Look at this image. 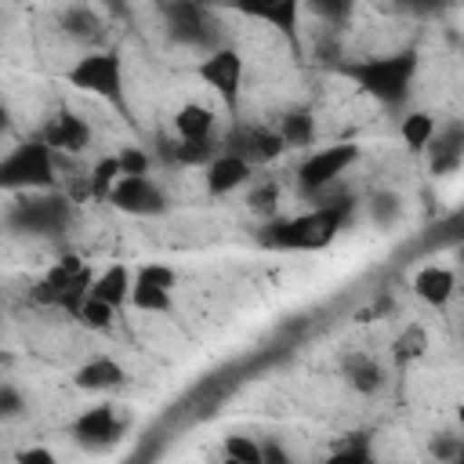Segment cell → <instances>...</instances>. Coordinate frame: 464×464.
Masks as SVG:
<instances>
[{"label":"cell","instance_id":"27","mask_svg":"<svg viewBox=\"0 0 464 464\" xmlns=\"http://www.w3.org/2000/svg\"><path fill=\"white\" fill-rule=\"evenodd\" d=\"M246 14L265 18V22H272V25H276V29H283V33H294V25H297V4H294V0H279V4L246 7Z\"/></svg>","mask_w":464,"mask_h":464},{"label":"cell","instance_id":"2","mask_svg":"<svg viewBox=\"0 0 464 464\" xmlns=\"http://www.w3.org/2000/svg\"><path fill=\"white\" fill-rule=\"evenodd\" d=\"M417 72V51H395V54H381V58H362L344 65V76L359 83V91H366L370 98H377L381 105H402L410 94Z\"/></svg>","mask_w":464,"mask_h":464},{"label":"cell","instance_id":"31","mask_svg":"<svg viewBox=\"0 0 464 464\" xmlns=\"http://www.w3.org/2000/svg\"><path fill=\"white\" fill-rule=\"evenodd\" d=\"M276 203H279V188H276V181H261V185L246 196V207H250L254 214H261V218H268V214L276 210Z\"/></svg>","mask_w":464,"mask_h":464},{"label":"cell","instance_id":"14","mask_svg":"<svg viewBox=\"0 0 464 464\" xmlns=\"http://www.w3.org/2000/svg\"><path fill=\"white\" fill-rule=\"evenodd\" d=\"M72 384L83 388V392H109V388L123 384V366H120L116 359H105V355L87 359V362L72 373Z\"/></svg>","mask_w":464,"mask_h":464},{"label":"cell","instance_id":"28","mask_svg":"<svg viewBox=\"0 0 464 464\" xmlns=\"http://www.w3.org/2000/svg\"><path fill=\"white\" fill-rule=\"evenodd\" d=\"M112 315H116V308H109L105 301H98V297H83V304L76 308V315L72 319H80V326H87V330H109L112 326Z\"/></svg>","mask_w":464,"mask_h":464},{"label":"cell","instance_id":"30","mask_svg":"<svg viewBox=\"0 0 464 464\" xmlns=\"http://www.w3.org/2000/svg\"><path fill=\"white\" fill-rule=\"evenodd\" d=\"M116 163H120V174L123 178H149V156L145 149H120L116 152Z\"/></svg>","mask_w":464,"mask_h":464},{"label":"cell","instance_id":"19","mask_svg":"<svg viewBox=\"0 0 464 464\" xmlns=\"http://www.w3.org/2000/svg\"><path fill=\"white\" fill-rule=\"evenodd\" d=\"M344 377H348V384H352L355 392H362V395H377V392L384 388V370H381V362L370 359V355H362V352H355V355L344 359Z\"/></svg>","mask_w":464,"mask_h":464},{"label":"cell","instance_id":"24","mask_svg":"<svg viewBox=\"0 0 464 464\" xmlns=\"http://www.w3.org/2000/svg\"><path fill=\"white\" fill-rule=\"evenodd\" d=\"M323 464H373V453H370V435L366 431H355L352 439L337 442V450L323 460Z\"/></svg>","mask_w":464,"mask_h":464},{"label":"cell","instance_id":"39","mask_svg":"<svg viewBox=\"0 0 464 464\" xmlns=\"http://www.w3.org/2000/svg\"><path fill=\"white\" fill-rule=\"evenodd\" d=\"M7 127H11V109H7V102L0 98V134H4Z\"/></svg>","mask_w":464,"mask_h":464},{"label":"cell","instance_id":"26","mask_svg":"<svg viewBox=\"0 0 464 464\" xmlns=\"http://www.w3.org/2000/svg\"><path fill=\"white\" fill-rule=\"evenodd\" d=\"M138 312H170V290H160V286H149V283H130V297H127Z\"/></svg>","mask_w":464,"mask_h":464},{"label":"cell","instance_id":"1","mask_svg":"<svg viewBox=\"0 0 464 464\" xmlns=\"http://www.w3.org/2000/svg\"><path fill=\"white\" fill-rule=\"evenodd\" d=\"M348 218H352V196L319 199V207H312L308 214L265 225L261 243L272 250H323L334 243V236L344 228Z\"/></svg>","mask_w":464,"mask_h":464},{"label":"cell","instance_id":"22","mask_svg":"<svg viewBox=\"0 0 464 464\" xmlns=\"http://www.w3.org/2000/svg\"><path fill=\"white\" fill-rule=\"evenodd\" d=\"M58 22H62V29H65L72 40H98V33H102V18H98L91 7H83V4L65 7V11L58 14Z\"/></svg>","mask_w":464,"mask_h":464},{"label":"cell","instance_id":"4","mask_svg":"<svg viewBox=\"0 0 464 464\" xmlns=\"http://www.w3.org/2000/svg\"><path fill=\"white\" fill-rule=\"evenodd\" d=\"M72 221V199L62 192H29L18 196L7 210V225L25 236H58Z\"/></svg>","mask_w":464,"mask_h":464},{"label":"cell","instance_id":"38","mask_svg":"<svg viewBox=\"0 0 464 464\" xmlns=\"http://www.w3.org/2000/svg\"><path fill=\"white\" fill-rule=\"evenodd\" d=\"M312 11L326 14V18H341V14H348V4H312Z\"/></svg>","mask_w":464,"mask_h":464},{"label":"cell","instance_id":"32","mask_svg":"<svg viewBox=\"0 0 464 464\" xmlns=\"http://www.w3.org/2000/svg\"><path fill=\"white\" fill-rule=\"evenodd\" d=\"M134 279H138V283H149V286H160V290H174L178 272H174V268H167V265L149 261V265H141V268H138V276H134Z\"/></svg>","mask_w":464,"mask_h":464},{"label":"cell","instance_id":"11","mask_svg":"<svg viewBox=\"0 0 464 464\" xmlns=\"http://www.w3.org/2000/svg\"><path fill=\"white\" fill-rule=\"evenodd\" d=\"M40 141H44L51 152H58V156H80V152L91 145V127H87V120H80L76 112L58 109V112L47 120Z\"/></svg>","mask_w":464,"mask_h":464},{"label":"cell","instance_id":"36","mask_svg":"<svg viewBox=\"0 0 464 464\" xmlns=\"http://www.w3.org/2000/svg\"><path fill=\"white\" fill-rule=\"evenodd\" d=\"M14 464H58V460H54V453L47 446H29V450L14 453Z\"/></svg>","mask_w":464,"mask_h":464},{"label":"cell","instance_id":"40","mask_svg":"<svg viewBox=\"0 0 464 464\" xmlns=\"http://www.w3.org/2000/svg\"><path fill=\"white\" fill-rule=\"evenodd\" d=\"M221 464H239V460H228V457H225V460H221Z\"/></svg>","mask_w":464,"mask_h":464},{"label":"cell","instance_id":"37","mask_svg":"<svg viewBox=\"0 0 464 464\" xmlns=\"http://www.w3.org/2000/svg\"><path fill=\"white\" fill-rule=\"evenodd\" d=\"M261 464H294V460L279 442L268 439V442H261Z\"/></svg>","mask_w":464,"mask_h":464},{"label":"cell","instance_id":"20","mask_svg":"<svg viewBox=\"0 0 464 464\" xmlns=\"http://www.w3.org/2000/svg\"><path fill=\"white\" fill-rule=\"evenodd\" d=\"M286 149H301V145H312L315 138V120H312V109H290L283 120H279V130Z\"/></svg>","mask_w":464,"mask_h":464},{"label":"cell","instance_id":"21","mask_svg":"<svg viewBox=\"0 0 464 464\" xmlns=\"http://www.w3.org/2000/svg\"><path fill=\"white\" fill-rule=\"evenodd\" d=\"M431 149V170L442 174V170H453L460 163V123H453L446 134L435 130V138L428 141Z\"/></svg>","mask_w":464,"mask_h":464},{"label":"cell","instance_id":"33","mask_svg":"<svg viewBox=\"0 0 464 464\" xmlns=\"http://www.w3.org/2000/svg\"><path fill=\"white\" fill-rule=\"evenodd\" d=\"M428 450L435 453L439 464H457V460H460V439H457L453 431H439V435L428 442Z\"/></svg>","mask_w":464,"mask_h":464},{"label":"cell","instance_id":"8","mask_svg":"<svg viewBox=\"0 0 464 464\" xmlns=\"http://www.w3.org/2000/svg\"><path fill=\"white\" fill-rule=\"evenodd\" d=\"M109 203L134 218H156L167 214V196L152 178H120L109 192Z\"/></svg>","mask_w":464,"mask_h":464},{"label":"cell","instance_id":"12","mask_svg":"<svg viewBox=\"0 0 464 464\" xmlns=\"http://www.w3.org/2000/svg\"><path fill=\"white\" fill-rule=\"evenodd\" d=\"M123 424H127V420L116 417L112 406H91L87 413L76 417L72 435H76V442L87 446V450H105V446H112V442L123 435Z\"/></svg>","mask_w":464,"mask_h":464},{"label":"cell","instance_id":"5","mask_svg":"<svg viewBox=\"0 0 464 464\" xmlns=\"http://www.w3.org/2000/svg\"><path fill=\"white\" fill-rule=\"evenodd\" d=\"M72 87L98 94L105 102H120L123 98V65L112 51H87L83 58H76V65L65 72Z\"/></svg>","mask_w":464,"mask_h":464},{"label":"cell","instance_id":"17","mask_svg":"<svg viewBox=\"0 0 464 464\" xmlns=\"http://www.w3.org/2000/svg\"><path fill=\"white\" fill-rule=\"evenodd\" d=\"M130 272L123 268V265H109L105 272H98L94 279H91V297H98V301H105L109 308H120L127 297H130Z\"/></svg>","mask_w":464,"mask_h":464},{"label":"cell","instance_id":"25","mask_svg":"<svg viewBox=\"0 0 464 464\" xmlns=\"http://www.w3.org/2000/svg\"><path fill=\"white\" fill-rule=\"evenodd\" d=\"M120 178H123V174H120L116 156H105V160H98L94 170L87 174V192L98 196V199H109V192H112V185H116Z\"/></svg>","mask_w":464,"mask_h":464},{"label":"cell","instance_id":"23","mask_svg":"<svg viewBox=\"0 0 464 464\" xmlns=\"http://www.w3.org/2000/svg\"><path fill=\"white\" fill-rule=\"evenodd\" d=\"M399 134H402L406 149H413V152L428 149V141L435 138V120H431V112H406L402 123H399Z\"/></svg>","mask_w":464,"mask_h":464},{"label":"cell","instance_id":"29","mask_svg":"<svg viewBox=\"0 0 464 464\" xmlns=\"http://www.w3.org/2000/svg\"><path fill=\"white\" fill-rule=\"evenodd\" d=\"M225 457L239 460V464H261V442H254L250 435H228L225 439Z\"/></svg>","mask_w":464,"mask_h":464},{"label":"cell","instance_id":"35","mask_svg":"<svg viewBox=\"0 0 464 464\" xmlns=\"http://www.w3.org/2000/svg\"><path fill=\"white\" fill-rule=\"evenodd\" d=\"M424 344H428V341H424V330H420V326H410V334H402V337L395 341V355H399V359H417V355L424 352Z\"/></svg>","mask_w":464,"mask_h":464},{"label":"cell","instance_id":"7","mask_svg":"<svg viewBox=\"0 0 464 464\" xmlns=\"http://www.w3.org/2000/svg\"><path fill=\"white\" fill-rule=\"evenodd\" d=\"M163 22H167V33L174 44H185V47H218V25L210 18L207 7L199 4H185V0H174V4H163Z\"/></svg>","mask_w":464,"mask_h":464},{"label":"cell","instance_id":"18","mask_svg":"<svg viewBox=\"0 0 464 464\" xmlns=\"http://www.w3.org/2000/svg\"><path fill=\"white\" fill-rule=\"evenodd\" d=\"M413 290H417L420 301L442 308V304L453 297V272L442 268V265H428V268H420V272L413 276Z\"/></svg>","mask_w":464,"mask_h":464},{"label":"cell","instance_id":"15","mask_svg":"<svg viewBox=\"0 0 464 464\" xmlns=\"http://www.w3.org/2000/svg\"><path fill=\"white\" fill-rule=\"evenodd\" d=\"M174 130H178V141H207L214 138V112L199 102H188L174 112Z\"/></svg>","mask_w":464,"mask_h":464},{"label":"cell","instance_id":"13","mask_svg":"<svg viewBox=\"0 0 464 464\" xmlns=\"http://www.w3.org/2000/svg\"><path fill=\"white\" fill-rule=\"evenodd\" d=\"M203 181H207V192H210V196H228L232 188H239V185L250 181V163H243V160H236V156H228V152H218V156L207 163Z\"/></svg>","mask_w":464,"mask_h":464},{"label":"cell","instance_id":"34","mask_svg":"<svg viewBox=\"0 0 464 464\" xmlns=\"http://www.w3.org/2000/svg\"><path fill=\"white\" fill-rule=\"evenodd\" d=\"M25 413V399L14 384H0V420H14Z\"/></svg>","mask_w":464,"mask_h":464},{"label":"cell","instance_id":"16","mask_svg":"<svg viewBox=\"0 0 464 464\" xmlns=\"http://www.w3.org/2000/svg\"><path fill=\"white\" fill-rule=\"evenodd\" d=\"M218 141H160V156L163 163H178V167H207L218 156Z\"/></svg>","mask_w":464,"mask_h":464},{"label":"cell","instance_id":"9","mask_svg":"<svg viewBox=\"0 0 464 464\" xmlns=\"http://www.w3.org/2000/svg\"><path fill=\"white\" fill-rule=\"evenodd\" d=\"M199 80L207 87H214L228 105H236L239 98V87H243V58L236 47H214L207 51V58L199 62Z\"/></svg>","mask_w":464,"mask_h":464},{"label":"cell","instance_id":"6","mask_svg":"<svg viewBox=\"0 0 464 464\" xmlns=\"http://www.w3.org/2000/svg\"><path fill=\"white\" fill-rule=\"evenodd\" d=\"M355 160H359V145H352V141L326 145V149L312 152V156L297 167V188H301V196H315V199H319Z\"/></svg>","mask_w":464,"mask_h":464},{"label":"cell","instance_id":"3","mask_svg":"<svg viewBox=\"0 0 464 464\" xmlns=\"http://www.w3.org/2000/svg\"><path fill=\"white\" fill-rule=\"evenodd\" d=\"M54 178V152L40 138L14 145L0 160V192H51Z\"/></svg>","mask_w":464,"mask_h":464},{"label":"cell","instance_id":"10","mask_svg":"<svg viewBox=\"0 0 464 464\" xmlns=\"http://www.w3.org/2000/svg\"><path fill=\"white\" fill-rule=\"evenodd\" d=\"M283 138L268 127H236L228 138H225V152L243 160V163H272L283 156Z\"/></svg>","mask_w":464,"mask_h":464}]
</instances>
